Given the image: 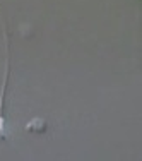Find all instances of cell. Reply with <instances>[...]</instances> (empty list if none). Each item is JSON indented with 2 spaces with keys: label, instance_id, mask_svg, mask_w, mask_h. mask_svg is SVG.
Returning <instances> with one entry per match:
<instances>
[{
  "label": "cell",
  "instance_id": "6da1fadb",
  "mask_svg": "<svg viewBox=\"0 0 142 161\" xmlns=\"http://www.w3.org/2000/svg\"><path fill=\"white\" fill-rule=\"evenodd\" d=\"M46 129V124H45L43 120H34V122H31V124L28 125V130L29 132H43V130Z\"/></svg>",
  "mask_w": 142,
  "mask_h": 161
}]
</instances>
